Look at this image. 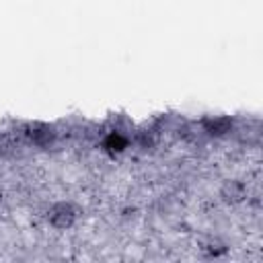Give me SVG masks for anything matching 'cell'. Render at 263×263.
Segmentation results:
<instances>
[{
	"mask_svg": "<svg viewBox=\"0 0 263 263\" xmlns=\"http://www.w3.org/2000/svg\"><path fill=\"white\" fill-rule=\"evenodd\" d=\"M49 220H51V224L55 228H66V226H70L74 222V210L70 205H66V203H60L49 212Z\"/></svg>",
	"mask_w": 263,
	"mask_h": 263,
	"instance_id": "6da1fadb",
	"label": "cell"
},
{
	"mask_svg": "<svg viewBox=\"0 0 263 263\" xmlns=\"http://www.w3.org/2000/svg\"><path fill=\"white\" fill-rule=\"evenodd\" d=\"M224 193L230 195L232 199H240V197L245 195V189H242V185H238V183H228V185L224 187ZM230 197H228V199H230Z\"/></svg>",
	"mask_w": 263,
	"mask_h": 263,
	"instance_id": "7a4b0ae2",
	"label": "cell"
}]
</instances>
